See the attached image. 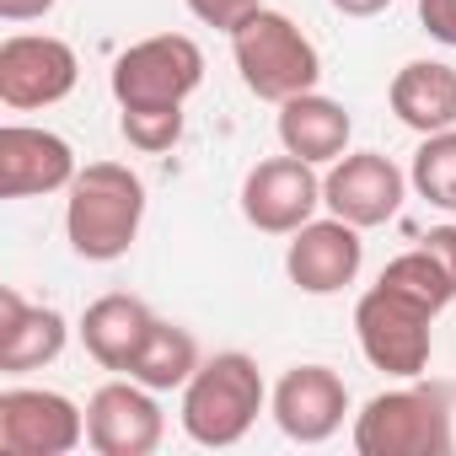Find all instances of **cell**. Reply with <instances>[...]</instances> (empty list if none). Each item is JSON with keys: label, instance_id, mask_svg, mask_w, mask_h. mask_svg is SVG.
I'll use <instances>...</instances> for the list:
<instances>
[{"label": "cell", "instance_id": "cell-9", "mask_svg": "<svg viewBox=\"0 0 456 456\" xmlns=\"http://www.w3.org/2000/svg\"><path fill=\"white\" fill-rule=\"evenodd\" d=\"M322 209V177L301 156H269L242 177V215L264 237H296Z\"/></svg>", "mask_w": 456, "mask_h": 456}, {"label": "cell", "instance_id": "cell-12", "mask_svg": "<svg viewBox=\"0 0 456 456\" xmlns=\"http://www.w3.org/2000/svg\"><path fill=\"white\" fill-rule=\"evenodd\" d=\"M274 424L296 445H322L344 429L349 419V387L333 365H290L269 397Z\"/></svg>", "mask_w": 456, "mask_h": 456}, {"label": "cell", "instance_id": "cell-25", "mask_svg": "<svg viewBox=\"0 0 456 456\" xmlns=\"http://www.w3.org/2000/svg\"><path fill=\"white\" fill-rule=\"evenodd\" d=\"M419 248L451 274V285H456V225H429V232L419 237Z\"/></svg>", "mask_w": 456, "mask_h": 456}, {"label": "cell", "instance_id": "cell-16", "mask_svg": "<svg viewBox=\"0 0 456 456\" xmlns=\"http://www.w3.org/2000/svg\"><path fill=\"white\" fill-rule=\"evenodd\" d=\"M151 328H156V312L140 296H124V290L97 296L81 312V344H86V354L102 370H118V376H129V365H134V354H140V344H145Z\"/></svg>", "mask_w": 456, "mask_h": 456}, {"label": "cell", "instance_id": "cell-8", "mask_svg": "<svg viewBox=\"0 0 456 456\" xmlns=\"http://www.w3.org/2000/svg\"><path fill=\"white\" fill-rule=\"evenodd\" d=\"M86 440V408L49 387L0 392V451L6 456H70Z\"/></svg>", "mask_w": 456, "mask_h": 456}, {"label": "cell", "instance_id": "cell-1", "mask_svg": "<svg viewBox=\"0 0 456 456\" xmlns=\"http://www.w3.org/2000/svg\"><path fill=\"white\" fill-rule=\"evenodd\" d=\"M65 237L86 264H118L145 220V183L124 161H86L65 188Z\"/></svg>", "mask_w": 456, "mask_h": 456}, {"label": "cell", "instance_id": "cell-26", "mask_svg": "<svg viewBox=\"0 0 456 456\" xmlns=\"http://www.w3.org/2000/svg\"><path fill=\"white\" fill-rule=\"evenodd\" d=\"M54 12V0H0V17L6 22H38Z\"/></svg>", "mask_w": 456, "mask_h": 456}, {"label": "cell", "instance_id": "cell-27", "mask_svg": "<svg viewBox=\"0 0 456 456\" xmlns=\"http://www.w3.org/2000/svg\"><path fill=\"white\" fill-rule=\"evenodd\" d=\"M328 6H333L338 17H381L392 0H328Z\"/></svg>", "mask_w": 456, "mask_h": 456}, {"label": "cell", "instance_id": "cell-10", "mask_svg": "<svg viewBox=\"0 0 456 456\" xmlns=\"http://www.w3.org/2000/svg\"><path fill=\"white\" fill-rule=\"evenodd\" d=\"M403 199H408V172H403L392 156H381V151H344V156L328 167V177H322V204H328V215L360 225V232L397 220Z\"/></svg>", "mask_w": 456, "mask_h": 456}, {"label": "cell", "instance_id": "cell-2", "mask_svg": "<svg viewBox=\"0 0 456 456\" xmlns=\"http://www.w3.org/2000/svg\"><path fill=\"white\" fill-rule=\"evenodd\" d=\"M269 403V387H264V370L253 354L242 349H225V354H209L188 387H183V435L193 445H209V451H225V445H237L248 440V429L258 424Z\"/></svg>", "mask_w": 456, "mask_h": 456}, {"label": "cell", "instance_id": "cell-3", "mask_svg": "<svg viewBox=\"0 0 456 456\" xmlns=\"http://www.w3.org/2000/svg\"><path fill=\"white\" fill-rule=\"evenodd\" d=\"M232 60L242 70V86L258 102H274V108L290 102V97H301V92H317V81H322L317 44L285 12H269V6H258L232 33Z\"/></svg>", "mask_w": 456, "mask_h": 456}, {"label": "cell", "instance_id": "cell-20", "mask_svg": "<svg viewBox=\"0 0 456 456\" xmlns=\"http://www.w3.org/2000/svg\"><path fill=\"white\" fill-rule=\"evenodd\" d=\"M408 183H413V193H419V199H429L435 209L456 215V129L424 134V145L413 151Z\"/></svg>", "mask_w": 456, "mask_h": 456}, {"label": "cell", "instance_id": "cell-14", "mask_svg": "<svg viewBox=\"0 0 456 456\" xmlns=\"http://www.w3.org/2000/svg\"><path fill=\"white\" fill-rule=\"evenodd\" d=\"M76 151L65 134L38 124H6L0 129V199H38L76 183Z\"/></svg>", "mask_w": 456, "mask_h": 456}, {"label": "cell", "instance_id": "cell-4", "mask_svg": "<svg viewBox=\"0 0 456 456\" xmlns=\"http://www.w3.org/2000/svg\"><path fill=\"white\" fill-rule=\"evenodd\" d=\"M360 456H445L451 451V408L435 387H392L376 392L354 413Z\"/></svg>", "mask_w": 456, "mask_h": 456}, {"label": "cell", "instance_id": "cell-15", "mask_svg": "<svg viewBox=\"0 0 456 456\" xmlns=\"http://www.w3.org/2000/svg\"><path fill=\"white\" fill-rule=\"evenodd\" d=\"M65 317L54 306H28L12 285L0 290V370L6 376H28L44 370L65 354Z\"/></svg>", "mask_w": 456, "mask_h": 456}, {"label": "cell", "instance_id": "cell-13", "mask_svg": "<svg viewBox=\"0 0 456 456\" xmlns=\"http://www.w3.org/2000/svg\"><path fill=\"white\" fill-rule=\"evenodd\" d=\"M365 264V242H360V225L328 215V220H306L301 232L285 248V274L301 296H338L344 285H354Z\"/></svg>", "mask_w": 456, "mask_h": 456}, {"label": "cell", "instance_id": "cell-19", "mask_svg": "<svg viewBox=\"0 0 456 456\" xmlns=\"http://www.w3.org/2000/svg\"><path fill=\"white\" fill-rule=\"evenodd\" d=\"M199 365H204L199 338H193L188 328L156 317V328L145 333V344H140V354H134V365H129V376H134L140 387H151V392H183Z\"/></svg>", "mask_w": 456, "mask_h": 456}, {"label": "cell", "instance_id": "cell-17", "mask_svg": "<svg viewBox=\"0 0 456 456\" xmlns=\"http://www.w3.org/2000/svg\"><path fill=\"white\" fill-rule=\"evenodd\" d=\"M280 145L312 167H333L344 151H349V134H354V118L344 102L322 97V92H301L290 102H280Z\"/></svg>", "mask_w": 456, "mask_h": 456}, {"label": "cell", "instance_id": "cell-22", "mask_svg": "<svg viewBox=\"0 0 456 456\" xmlns=\"http://www.w3.org/2000/svg\"><path fill=\"white\" fill-rule=\"evenodd\" d=\"M118 134L140 156H161L183 140V108H118Z\"/></svg>", "mask_w": 456, "mask_h": 456}, {"label": "cell", "instance_id": "cell-18", "mask_svg": "<svg viewBox=\"0 0 456 456\" xmlns=\"http://www.w3.org/2000/svg\"><path fill=\"white\" fill-rule=\"evenodd\" d=\"M387 102H392L397 124H408L413 134L456 129V65H445V60H408L392 76Z\"/></svg>", "mask_w": 456, "mask_h": 456}, {"label": "cell", "instance_id": "cell-6", "mask_svg": "<svg viewBox=\"0 0 456 456\" xmlns=\"http://www.w3.org/2000/svg\"><path fill=\"white\" fill-rule=\"evenodd\" d=\"M108 86L118 108H183L204 86V49L188 33L140 38L113 60Z\"/></svg>", "mask_w": 456, "mask_h": 456}, {"label": "cell", "instance_id": "cell-23", "mask_svg": "<svg viewBox=\"0 0 456 456\" xmlns=\"http://www.w3.org/2000/svg\"><path fill=\"white\" fill-rule=\"evenodd\" d=\"M183 6L204 22V28H215V33H237L264 0H183Z\"/></svg>", "mask_w": 456, "mask_h": 456}, {"label": "cell", "instance_id": "cell-7", "mask_svg": "<svg viewBox=\"0 0 456 456\" xmlns=\"http://www.w3.org/2000/svg\"><path fill=\"white\" fill-rule=\"evenodd\" d=\"M76 81H81V60L54 33H12L0 44V102L12 113L54 108L76 92Z\"/></svg>", "mask_w": 456, "mask_h": 456}, {"label": "cell", "instance_id": "cell-24", "mask_svg": "<svg viewBox=\"0 0 456 456\" xmlns=\"http://www.w3.org/2000/svg\"><path fill=\"white\" fill-rule=\"evenodd\" d=\"M419 28L435 44L456 49V0H419Z\"/></svg>", "mask_w": 456, "mask_h": 456}, {"label": "cell", "instance_id": "cell-11", "mask_svg": "<svg viewBox=\"0 0 456 456\" xmlns=\"http://www.w3.org/2000/svg\"><path fill=\"white\" fill-rule=\"evenodd\" d=\"M161 435H167V413L156 392L140 387L134 376L102 381L86 397V445L97 456H151Z\"/></svg>", "mask_w": 456, "mask_h": 456}, {"label": "cell", "instance_id": "cell-5", "mask_svg": "<svg viewBox=\"0 0 456 456\" xmlns=\"http://www.w3.org/2000/svg\"><path fill=\"white\" fill-rule=\"evenodd\" d=\"M435 317L440 312H429L424 301H413V296H403V290H392V285L376 280L360 296V306H354L360 354L376 370L397 376V381H419L429 370V349H435V333L429 328H435Z\"/></svg>", "mask_w": 456, "mask_h": 456}, {"label": "cell", "instance_id": "cell-21", "mask_svg": "<svg viewBox=\"0 0 456 456\" xmlns=\"http://www.w3.org/2000/svg\"><path fill=\"white\" fill-rule=\"evenodd\" d=\"M381 285H392V290H403V296H413V301H424L429 312H445L451 301H456V285H451V274L424 253V248H413V253H397L387 269H381Z\"/></svg>", "mask_w": 456, "mask_h": 456}]
</instances>
